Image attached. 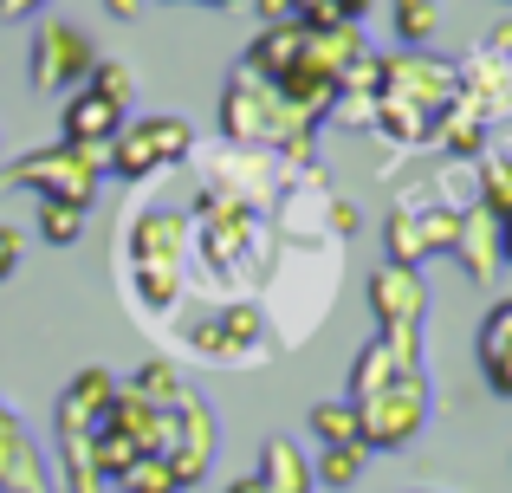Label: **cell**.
Masks as SVG:
<instances>
[{"mask_svg": "<svg viewBox=\"0 0 512 493\" xmlns=\"http://www.w3.org/2000/svg\"><path fill=\"white\" fill-rule=\"evenodd\" d=\"M435 26H441L435 0H396V39H402V52H422L428 39H435Z\"/></svg>", "mask_w": 512, "mask_h": 493, "instance_id": "obj_23", "label": "cell"}, {"mask_svg": "<svg viewBox=\"0 0 512 493\" xmlns=\"http://www.w3.org/2000/svg\"><path fill=\"white\" fill-rule=\"evenodd\" d=\"M363 468H370V448L350 442V448H325V455L312 461V487H357Z\"/></svg>", "mask_w": 512, "mask_h": 493, "instance_id": "obj_22", "label": "cell"}, {"mask_svg": "<svg viewBox=\"0 0 512 493\" xmlns=\"http://www.w3.org/2000/svg\"><path fill=\"white\" fill-rule=\"evenodd\" d=\"M227 493H266V487H260V474H240V481H227Z\"/></svg>", "mask_w": 512, "mask_h": 493, "instance_id": "obj_34", "label": "cell"}, {"mask_svg": "<svg viewBox=\"0 0 512 493\" xmlns=\"http://www.w3.org/2000/svg\"><path fill=\"white\" fill-rule=\"evenodd\" d=\"M370 312L383 331H422V312H428V286L415 266H376L370 273Z\"/></svg>", "mask_w": 512, "mask_h": 493, "instance_id": "obj_10", "label": "cell"}, {"mask_svg": "<svg viewBox=\"0 0 512 493\" xmlns=\"http://www.w3.org/2000/svg\"><path fill=\"white\" fill-rule=\"evenodd\" d=\"M331 228H338V234H357V208H350V202H331Z\"/></svg>", "mask_w": 512, "mask_h": 493, "instance_id": "obj_33", "label": "cell"}, {"mask_svg": "<svg viewBox=\"0 0 512 493\" xmlns=\"http://www.w3.org/2000/svg\"><path fill=\"white\" fill-rule=\"evenodd\" d=\"M111 396H117V377H111V370H104V364H85V370H78L72 383H65V396H59V403L85 409V416L98 422L104 409H111Z\"/></svg>", "mask_w": 512, "mask_h": 493, "instance_id": "obj_20", "label": "cell"}, {"mask_svg": "<svg viewBox=\"0 0 512 493\" xmlns=\"http://www.w3.org/2000/svg\"><path fill=\"white\" fill-rule=\"evenodd\" d=\"M195 156V130L182 117H143V124H124L111 143V169L104 176H124V182H143L156 169H175Z\"/></svg>", "mask_w": 512, "mask_h": 493, "instance_id": "obj_7", "label": "cell"}, {"mask_svg": "<svg viewBox=\"0 0 512 493\" xmlns=\"http://www.w3.org/2000/svg\"><path fill=\"white\" fill-rule=\"evenodd\" d=\"M111 169V150H78V143H46L7 163V189H39V202H72L91 215L98 182Z\"/></svg>", "mask_w": 512, "mask_h": 493, "instance_id": "obj_4", "label": "cell"}, {"mask_svg": "<svg viewBox=\"0 0 512 493\" xmlns=\"http://www.w3.org/2000/svg\"><path fill=\"white\" fill-rule=\"evenodd\" d=\"M188 247H195V228L182 208H143L130 221V273H137L143 312H175L188 286Z\"/></svg>", "mask_w": 512, "mask_h": 493, "instance_id": "obj_3", "label": "cell"}, {"mask_svg": "<svg viewBox=\"0 0 512 493\" xmlns=\"http://www.w3.org/2000/svg\"><path fill=\"white\" fill-rule=\"evenodd\" d=\"M260 487L266 493H312V461L299 455V442L292 435H273V442L260 448Z\"/></svg>", "mask_w": 512, "mask_h": 493, "instance_id": "obj_16", "label": "cell"}, {"mask_svg": "<svg viewBox=\"0 0 512 493\" xmlns=\"http://www.w3.org/2000/svg\"><path fill=\"white\" fill-rule=\"evenodd\" d=\"M20 260H26V234L0 221V279H7V273H13V266H20Z\"/></svg>", "mask_w": 512, "mask_h": 493, "instance_id": "obj_29", "label": "cell"}, {"mask_svg": "<svg viewBox=\"0 0 512 493\" xmlns=\"http://www.w3.org/2000/svg\"><path fill=\"white\" fill-rule=\"evenodd\" d=\"M299 52H305V26L299 20L292 26H260V39L247 46V72L273 85V78H286L292 65H299Z\"/></svg>", "mask_w": 512, "mask_h": 493, "instance_id": "obj_14", "label": "cell"}, {"mask_svg": "<svg viewBox=\"0 0 512 493\" xmlns=\"http://www.w3.org/2000/svg\"><path fill=\"white\" fill-rule=\"evenodd\" d=\"M214 442H221V429H214V409L201 403L195 390H182V396L169 403V448H163L175 487H195L201 474L214 468Z\"/></svg>", "mask_w": 512, "mask_h": 493, "instance_id": "obj_8", "label": "cell"}, {"mask_svg": "<svg viewBox=\"0 0 512 493\" xmlns=\"http://www.w3.org/2000/svg\"><path fill=\"white\" fill-rule=\"evenodd\" d=\"M124 124H130V117L117 111V104H104L98 91H72L65 111H59V143H78V150H111Z\"/></svg>", "mask_w": 512, "mask_h": 493, "instance_id": "obj_11", "label": "cell"}, {"mask_svg": "<svg viewBox=\"0 0 512 493\" xmlns=\"http://www.w3.org/2000/svg\"><path fill=\"white\" fill-rule=\"evenodd\" d=\"M124 390H130V396H143V403H150V409H169V403H175V396H182V390H188V383H182V370H175V364H169V357H150V364H143V370H137V377H130V383H124Z\"/></svg>", "mask_w": 512, "mask_h": 493, "instance_id": "obj_21", "label": "cell"}, {"mask_svg": "<svg viewBox=\"0 0 512 493\" xmlns=\"http://www.w3.org/2000/svg\"><path fill=\"white\" fill-rule=\"evenodd\" d=\"M85 208H72V202H39V241L46 247H72L78 234H85Z\"/></svg>", "mask_w": 512, "mask_h": 493, "instance_id": "obj_26", "label": "cell"}, {"mask_svg": "<svg viewBox=\"0 0 512 493\" xmlns=\"http://www.w3.org/2000/svg\"><path fill=\"white\" fill-rule=\"evenodd\" d=\"M383 241H389V266H415L422 273V260H435V247H428V208H396Z\"/></svg>", "mask_w": 512, "mask_h": 493, "instance_id": "obj_18", "label": "cell"}, {"mask_svg": "<svg viewBox=\"0 0 512 493\" xmlns=\"http://www.w3.org/2000/svg\"><path fill=\"white\" fill-rule=\"evenodd\" d=\"M46 0H0V20H33Z\"/></svg>", "mask_w": 512, "mask_h": 493, "instance_id": "obj_32", "label": "cell"}, {"mask_svg": "<svg viewBox=\"0 0 512 493\" xmlns=\"http://www.w3.org/2000/svg\"><path fill=\"white\" fill-rule=\"evenodd\" d=\"M143 7H150V0H104V13H111V20H143Z\"/></svg>", "mask_w": 512, "mask_h": 493, "instance_id": "obj_31", "label": "cell"}, {"mask_svg": "<svg viewBox=\"0 0 512 493\" xmlns=\"http://www.w3.org/2000/svg\"><path fill=\"white\" fill-rule=\"evenodd\" d=\"M221 130H227V143L273 150V156H299V163L312 156V137H318V124H305V117L292 111L266 78H253L247 65H240V72L227 78V91H221Z\"/></svg>", "mask_w": 512, "mask_h": 493, "instance_id": "obj_2", "label": "cell"}, {"mask_svg": "<svg viewBox=\"0 0 512 493\" xmlns=\"http://www.w3.org/2000/svg\"><path fill=\"white\" fill-rule=\"evenodd\" d=\"M117 487H124V493H182V487H175V474H169V461H163V455H143V461H137V468H130Z\"/></svg>", "mask_w": 512, "mask_h": 493, "instance_id": "obj_28", "label": "cell"}, {"mask_svg": "<svg viewBox=\"0 0 512 493\" xmlns=\"http://www.w3.org/2000/svg\"><path fill=\"white\" fill-rule=\"evenodd\" d=\"M188 344H195L201 357H221V364H234V357H253L266 344V312H253V305H221V312L195 318V325H182Z\"/></svg>", "mask_w": 512, "mask_h": 493, "instance_id": "obj_9", "label": "cell"}, {"mask_svg": "<svg viewBox=\"0 0 512 493\" xmlns=\"http://www.w3.org/2000/svg\"><path fill=\"white\" fill-rule=\"evenodd\" d=\"M480 370L500 396H512V299H500L480 318Z\"/></svg>", "mask_w": 512, "mask_h": 493, "instance_id": "obj_15", "label": "cell"}, {"mask_svg": "<svg viewBox=\"0 0 512 493\" xmlns=\"http://www.w3.org/2000/svg\"><path fill=\"white\" fill-rule=\"evenodd\" d=\"M396 370H422V364H402V357L389 351L383 338H370V344H363V351H357V364H350V383H344V403L357 409L363 396H376V390H383L389 377H396Z\"/></svg>", "mask_w": 512, "mask_h": 493, "instance_id": "obj_17", "label": "cell"}, {"mask_svg": "<svg viewBox=\"0 0 512 493\" xmlns=\"http://www.w3.org/2000/svg\"><path fill=\"white\" fill-rule=\"evenodd\" d=\"M208 7H234V0H208Z\"/></svg>", "mask_w": 512, "mask_h": 493, "instance_id": "obj_37", "label": "cell"}, {"mask_svg": "<svg viewBox=\"0 0 512 493\" xmlns=\"http://www.w3.org/2000/svg\"><path fill=\"white\" fill-rule=\"evenodd\" d=\"M409 493H441V487H409Z\"/></svg>", "mask_w": 512, "mask_h": 493, "instance_id": "obj_36", "label": "cell"}, {"mask_svg": "<svg viewBox=\"0 0 512 493\" xmlns=\"http://www.w3.org/2000/svg\"><path fill=\"white\" fill-rule=\"evenodd\" d=\"M312 429H318L325 448H350V442H357V409H350L344 396H331V403L312 409Z\"/></svg>", "mask_w": 512, "mask_h": 493, "instance_id": "obj_27", "label": "cell"}, {"mask_svg": "<svg viewBox=\"0 0 512 493\" xmlns=\"http://www.w3.org/2000/svg\"><path fill=\"white\" fill-rule=\"evenodd\" d=\"M448 253L467 266V279H474V286H493V279H500V266H506L500 260V221H493L487 208H467Z\"/></svg>", "mask_w": 512, "mask_h": 493, "instance_id": "obj_12", "label": "cell"}, {"mask_svg": "<svg viewBox=\"0 0 512 493\" xmlns=\"http://www.w3.org/2000/svg\"><path fill=\"white\" fill-rule=\"evenodd\" d=\"M474 176H480V202L474 208H487L493 221H512V156H493V150H480L474 156Z\"/></svg>", "mask_w": 512, "mask_h": 493, "instance_id": "obj_19", "label": "cell"}, {"mask_svg": "<svg viewBox=\"0 0 512 493\" xmlns=\"http://www.w3.org/2000/svg\"><path fill=\"white\" fill-rule=\"evenodd\" d=\"M7 429H20V422H13V409H7V403H0V435H7Z\"/></svg>", "mask_w": 512, "mask_h": 493, "instance_id": "obj_35", "label": "cell"}, {"mask_svg": "<svg viewBox=\"0 0 512 493\" xmlns=\"http://www.w3.org/2000/svg\"><path fill=\"white\" fill-rule=\"evenodd\" d=\"M85 91H98V98L117 104L124 117H130V104H137V78H130V65H117V59H98V65H91Z\"/></svg>", "mask_w": 512, "mask_h": 493, "instance_id": "obj_24", "label": "cell"}, {"mask_svg": "<svg viewBox=\"0 0 512 493\" xmlns=\"http://www.w3.org/2000/svg\"><path fill=\"white\" fill-rule=\"evenodd\" d=\"M260 26H292V0H253Z\"/></svg>", "mask_w": 512, "mask_h": 493, "instance_id": "obj_30", "label": "cell"}, {"mask_svg": "<svg viewBox=\"0 0 512 493\" xmlns=\"http://www.w3.org/2000/svg\"><path fill=\"white\" fill-rule=\"evenodd\" d=\"M0 493H52V474H46V461H39L26 429L0 435Z\"/></svg>", "mask_w": 512, "mask_h": 493, "instance_id": "obj_13", "label": "cell"}, {"mask_svg": "<svg viewBox=\"0 0 512 493\" xmlns=\"http://www.w3.org/2000/svg\"><path fill=\"white\" fill-rule=\"evenodd\" d=\"M104 52H98V39L85 33V26H72V20H39V33H33V59H26V78H33L39 91H85V78H91V65H98Z\"/></svg>", "mask_w": 512, "mask_h": 493, "instance_id": "obj_6", "label": "cell"}, {"mask_svg": "<svg viewBox=\"0 0 512 493\" xmlns=\"http://www.w3.org/2000/svg\"><path fill=\"white\" fill-rule=\"evenodd\" d=\"M370 0H292V20L299 26H363Z\"/></svg>", "mask_w": 512, "mask_h": 493, "instance_id": "obj_25", "label": "cell"}, {"mask_svg": "<svg viewBox=\"0 0 512 493\" xmlns=\"http://www.w3.org/2000/svg\"><path fill=\"white\" fill-rule=\"evenodd\" d=\"M428 422V370H396L376 396L357 403V442L370 455H389V448H409Z\"/></svg>", "mask_w": 512, "mask_h": 493, "instance_id": "obj_5", "label": "cell"}, {"mask_svg": "<svg viewBox=\"0 0 512 493\" xmlns=\"http://www.w3.org/2000/svg\"><path fill=\"white\" fill-rule=\"evenodd\" d=\"M454 98H461V65L428 59V52H389V59H376V130H389L402 150L435 143Z\"/></svg>", "mask_w": 512, "mask_h": 493, "instance_id": "obj_1", "label": "cell"}]
</instances>
